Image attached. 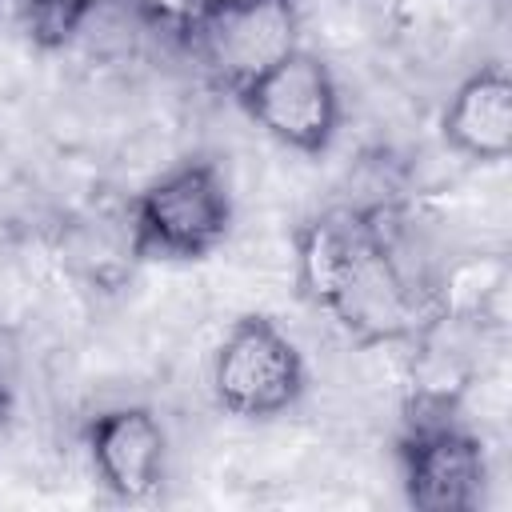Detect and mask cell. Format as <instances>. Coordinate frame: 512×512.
I'll use <instances>...</instances> for the list:
<instances>
[{"mask_svg":"<svg viewBox=\"0 0 512 512\" xmlns=\"http://www.w3.org/2000/svg\"><path fill=\"white\" fill-rule=\"evenodd\" d=\"M232 188L216 160L192 156L148 180L128 208V244L152 260H204L232 232Z\"/></svg>","mask_w":512,"mask_h":512,"instance_id":"6da1fadb","label":"cell"},{"mask_svg":"<svg viewBox=\"0 0 512 512\" xmlns=\"http://www.w3.org/2000/svg\"><path fill=\"white\" fill-rule=\"evenodd\" d=\"M208 384L216 404L236 420H276L304 396L308 364L300 344L264 312H244L220 336Z\"/></svg>","mask_w":512,"mask_h":512,"instance_id":"7a4b0ae2","label":"cell"},{"mask_svg":"<svg viewBox=\"0 0 512 512\" xmlns=\"http://www.w3.org/2000/svg\"><path fill=\"white\" fill-rule=\"evenodd\" d=\"M232 96L268 140L300 156L328 152L340 132V84L332 68L308 48H292Z\"/></svg>","mask_w":512,"mask_h":512,"instance_id":"3957f363","label":"cell"},{"mask_svg":"<svg viewBox=\"0 0 512 512\" xmlns=\"http://www.w3.org/2000/svg\"><path fill=\"white\" fill-rule=\"evenodd\" d=\"M184 32L192 56L236 92L300 48V8L296 0H200L192 4Z\"/></svg>","mask_w":512,"mask_h":512,"instance_id":"277c9868","label":"cell"},{"mask_svg":"<svg viewBox=\"0 0 512 512\" xmlns=\"http://www.w3.org/2000/svg\"><path fill=\"white\" fill-rule=\"evenodd\" d=\"M404 500L420 512H472L488 484V456L480 436L452 416L416 420L400 448Z\"/></svg>","mask_w":512,"mask_h":512,"instance_id":"5b68a950","label":"cell"},{"mask_svg":"<svg viewBox=\"0 0 512 512\" xmlns=\"http://www.w3.org/2000/svg\"><path fill=\"white\" fill-rule=\"evenodd\" d=\"M88 464L100 488L116 500H148L160 492L168 472V432L148 404H116L88 420L84 432Z\"/></svg>","mask_w":512,"mask_h":512,"instance_id":"8992f818","label":"cell"},{"mask_svg":"<svg viewBox=\"0 0 512 512\" xmlns=\"http://www.w3.org/2000/svg\"><path fill=\"white\" fill-rule=\"evenodd\" d=\"M384 244L380 224L360 212H324L296 232V284L316 308H332L344 284L364 268V260Z\"/></svg>","mask_w":512,"mask_h":512,"instance_id":"52a82bcc","label":"cell"},{"mask_svg":"<svg viewBox=\"0 0 512 512\" xmlns=\"http://www.w3.org/2000/svg\"><path fill=\"white\" fill-rule=\"evenodd\" d=\"M440 140L472 160V164H500L512 152V80L504 64H480L468 72L444 112H440Z\"/></svg>","mask_w":512,"mask_h":512,"instance_id":"ba28073f","label":"cell"},{"mask_svg":"<svg viewBox=\"0 0 512 512\" xmlns=\"http://www.w3.org/2000/svg\"><path fill=\"white\" fill-rule=\"evenodd\" d=\"M8 448H12V400H8V392L0 388V464H4Z\"/></svg>","mask_w":512,"mask_h":512,"instance_id":"9c48e42d","label":"cell"}]
</instances>
